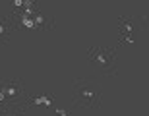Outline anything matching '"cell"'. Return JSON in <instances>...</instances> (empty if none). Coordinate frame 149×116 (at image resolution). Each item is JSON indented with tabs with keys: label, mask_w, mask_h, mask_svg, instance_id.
<instances>
[{
	"label": "cell",
	"mask_w": 149,
	"mask_h": 116,
	"mask_svg": "<svg viewBox=\"0 0 149 116\" xmlns=\"http://www.w3.org/2000/svg\"><path fill=\"white\" fill-rule=\"evenodd\" d=\"M74 97H76L77 105L93 106V105L99 103L101 91H99V87L91 81H79V83H76V87H74Z\"/></svg>",
	"instance_id": "cell-1"
},
{
	"label": "cell",
	"mask_w": 149,
	"mask_h": 116,
	"mask_svg": "<svg viewBox=\"0 0 149 116\" xmlns=\"http://www.w3.org/2000/svg\"><path fill=\"white\" fill-rule=\"evenodd\" d=\"M91 60H93L95 68H99L101 72L105 74H112L116 68V52L109 47H97L91 52Z\"/></svg>",
	"instance_id": "cell-2"
},
{
	"label": "cell",
	"mask_w": 149,
	"mask_h": 116,
	"mask_svg": "<svg viewBox=\"0 0 149 116\" xmlns=\"http://www.w3.org/2000/svg\"><path fill=\"white\" fill-rule=\"evenodd\" d=\"M0 91L4 93V97H8V99H12V101H19L23 95H25L23 87H22L17 81H8L4 87L0 89Z\"/></svg>",
	"instance_id": "cell-3"
},
{
	"label": "cell",
	"mask_w": 149,
	"mask_h": 116,
	"mask_svg": "<svg viewBox=\"0 0 149 116\" xmlns=\"http://www.w3.org/2000/svg\"><path fill=\"white\" fill-rule=\"evenodd\" d=\"M120 29H122V33H124V35H130L134 31V25H132V22L122 19V22H120Z\"/></svg>",
	"instance_id": "cell-4"
},
{
	"label": "cell",
	"mask_w": 149,
	"mask_h": 116,
	"mask_svg": "<svg viewBox=\"0 0 149 116\" xmlns=\"http://www.w3.org/2000/svg\"><path fill=\"white\" fill-rule=\"evenodd\" d=\"M35 105H50V99H47V97H39V99H35Z\"/></svg>",
	"instance_id": "cell-5"
},
{
	"label": "cell",
	"mask_w": 149,
	"mask_h": 116,
	"mask_svg": "<svg viewBox=\"0 0 149 116\" xmlns=\"http://www.w3.org/2000/svg\"><path fill=\"white\" fill-rule=\"evenodd\" d=\"M22 22H23V25H27V27H35V23H33V19H31V17H27V16L23 17Z\"/></svg>",
	"instance_id": "cell-6"
},
{
	"label": "cell",
	"mask_w": 149,
	"mask_h": 116,
	"mask_svg": "<svg viewBox=\"0 0 149 116\" xmlns=\"http://www.w3.org/2000/svg\"><path fill=\"white\" fill-rule=\"evenodd\" d=\"M43 22H45V16H41V14H39V16H35V22H33V23H37V25H43Z\"/></svg>",
	"instance_id": "cell-7"
},
{
	"label": "cell",
	"mask_w": 149,
	"mask_h": 116,
	"mask_svg": "<svg viewBox=\"0 0 149 116\" xmlns=\"http://www.w3.org/2000/svg\"><path fill=\"white\" fill-rule=\"evenodd\" d=\"M0 116H14V114H12V112H6V110H2V112H0Z\"/></svg>",
	"instance_id": "cell-8"
},
{
	"label": "cell",
	"mask_w": 149,
	"mask_h": 116,
	"mask_svg": "<svg viewBox=\"0 0 149 116\" xmlns=\"http://www.w3.org/2000/svg\"><path fill=\"white\" fill-rule=\"evenodd\" d=\"M6 97H4V93H2V91H0V101H4Z\"/></svg>",
	"instance_id": "cell-9"
}]
</instances>
